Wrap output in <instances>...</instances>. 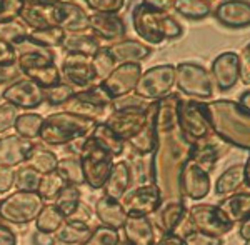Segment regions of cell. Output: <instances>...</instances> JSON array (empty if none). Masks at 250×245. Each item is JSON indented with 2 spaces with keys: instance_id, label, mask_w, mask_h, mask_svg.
Masks as SVG:
<instances>
[{
  "instance_id": "91938a15",
  "label": "cell",
  "mask_w": 250,
  "mask_h": 245,
  "mask_svg": "<svg viewBox=\"0 0 250 245\" xmlns=\"http://www.w3.org/2000/svg\"><path fill=\"white\" fill-rule=\"evenodd\" d=\"M240 235H242V239H244L245 242H249V239H250V219H249V217L242 220Z\"/></svg>"
},
{
  "instance_id": "277c9868",
  "label": "cell",
  "mask_w": 250,
  "mask_h": 245,
  "mask_svg": "<svg viewBox=\"0 0 250 245\" xmlns=\"http://www.w3.org/2000/svg\"><path fill=\"white\" fill-rule=\"evenodd\" d=\"M83 182L92 188H102L112 172V155L88 137L79 154Z\"/></svg>"
},
{
  "instance_id": "c3c4849f",
  "label": "cell",
  "mask_w": 250,
  "mask_h": 245,
  "mask_svg": "<svg viewBox=\"0 0 250 245\" xmlns=\"http://www.w3.org/2000/svg\"><path fill=\"white\" fill-rule=\"evenodd\" d=\"M87 5L94 9L97 14H117L127 5V2L124 0H87Z\"/></svg>"
},
{
  "instance_id": "44dd1931",
  "label": "cell",
  "mask_w": 250,
  "mask_h": 245,
  "mask_svg": "<svg viewBox=\"0 0 250 245\" xmlns=\"http://www.w3.org/2000/svg\"><path fill=\"white\" fill-rule=\"evenodd\" d=\"M155 114H157V102L152 105H147V120H145L144 127L132 137L130 142L132 148L140 155H148L150 152H154L157 145V130H155Z\"/></svg>"
},
{
  "instance_id": "5bb4252c",
  "label": "cell",
  "mask_w": 250,
  "mask_h": 245,
  "mask_svg": "<svg viewBox=\"0 0 250 245\" xmlns=\"http://www.w3.org/2000/svg\"><path fill=\"white\" fill-rule=\"evenodd\" d=\"M188 217H190L195 230L207 235L219 237V239L222 235L229 234L233 227L232 224L222 219L213 205H193L188 210Z\"/></svg>"
},
{
  "instance_id": "4316f807",
  "label": "cell",
  "mask_w": 250,
  "mask_h": 245,
  "mask_svg": "<svg viewBox=\"0 0 250 245\" xmlns=\"http://www.w3.org/2000/svg\"><path fill=\"white\" fill-rule=\"evenodd\" d=\"M215 208L225 222L232 224V225L235 222H242L250 214V194L245 192V194L230 195L229 199L222 200Z\"/></svg>"
},
{
  "instance_id": "bcb514c9",
  "label": "cell",
  "mask_w": 250,
  "mask_h": 245,
  "mask_svg": "<svg viewBox=\"0 0 250 245\" xmlns=\"http://www.w3.org/2000/svg\"><path fill=\"white\" fill-rule=\"evenodd\" d=\"M119 240H120L119 232L102 225V227L94 228L92 234L88 235V239L80 245H117Z\"/></svg>"
},
{
  "instance_id": "30bf717a",
  "label": "cell",
  "mask_w": 250,
  "mask_h": 245,
  "mask_svg": "<svg viewBox=\"0 0 250 245\" xmlns=\"http://www.w3.org/2000/svg\"><path fill=\"white\" fill-rule=\"evenodd\" d=\"M145 120H147V107L119 108V110H112L105 125L124 142L134 137L144 127Z\"/></svg>"
},
{
  "instance_id": "83f0119b",
  "label": "cell",
  "mask_w": 250,
  "mask_h": 245,
  "mask_svg": "<svg viewBox=\"0 0 250 245\" xmlns=\"http://www.w3.org/2000/svg\"><path fill=\"white\" fill-rule=\"evenodd\" d=\"M95 214L99 220L104 224V227L112 228L119 232L124 227V222L127 219V214L124 212L119 200L108 199V197H100L95 204Z\"/></svg>"
},
{
  "instance_id": "4fadbf2b",
  "label": "cell",
  "mask_w": 250,
  "mask_h": 245,
  "mask_svg": "<svg viewBox=\"0 0 250 245\" xmlns=\"http://www.w3.org/2000/svg\"><path fill=\"white\" fill-rule=\"evenodd\" d=\"M210 190V179L208 174L197 167L190 159L185 160L179 174V192L188 199H204Z\"/></svg>"
},
{
  "instance_id": "2e32d148",
  "label": "cell",
  "mask_w": 250,
  "mask_h": 245,
  "mask_svg": "<svg viewBox=\"0 0 250 245\" xmlns=\"http://www.w3.org/2000/svg\"><path fill=\"white\" fill-rule=\"evenodd\" d=\"M55 23L65 34L88 30L87 14L74 2H55Z\"/></svg>"
},
{
  "instance_id": "f907efd6",
  "label": "cell",
  "mask_w": 250,
  "mask_h": 245,
  "mask_svg": "<svg viewBox=\"0 0 250 245\" xmlns=\"http://www.w3.org/2000/svg\"><path fill=\"white\" fill-rule=\"evenodd\" d=\"M182 240L185 242V245H222V239H219V237L202 234V232H199V230L190 232V234L187 237H184Z\"/></svg>"
},
{
  "instance_id": "d590c367",
  "label": "cell",
  "mask_w": 250,
  "mask_h": 245,
  "mask_svg": "<svg viewBox=\"0 0 250 245\" xmlns=\"http://www.w3.org/2000/svg\"><path fill=\"white\" fill-rule=\"evenodd\" d=\"M55 172L62 177L67 185H80V184H83V175H82V167H80L79 155L70 154V155H67V157L60 159L57 162Z\"/></svg>"
},
{
  "instance_id": "74e56055",
  "label": "cell",
  "mask_w": 250,
  "mask_h": 245,
  "mask_svg": "<svg viewBox=\"0 0 250 245\" xmlns=\"http://www.w3.org/2000/svg\"><path fill=\"white\" fill-rule=\"evenodd\" d=\"M65 222V217L55 208V205H43L42 210L39 212L37 219H35V227L39 232L43 234H54L57 232V228Z\"/></svg>"
},
{
  "instance_id": "7a4b0ae2",
  "label": "cell",
  "mask_w": 250,
  "mask_h": 245,
  "mask_svg": "<svg viewBox=\"0 0 250 245\" xmlns=\"http://www.w3.org/2000/svg\"><path fill=\"white\" fill-rule=\"evenodd\" d=\"M135 32L150 43H160L182 35V27L167 12L157 10L147 2H140L134 10Z\"/></svg>"
},
{
  "instance_id": "ac0fdd59",
  "label": "cell",
  "mask_w": 250,
  "mask_h": 245,
  "mask_svg": "<svg viewBox=\"0 0 250 245\" xmlns=\"http://www.w3.org/2000/svg\"><path fill=\"white\" fill-rule=\"evenodd\" d=\"M34 143L27 139L15 135H5L0 139V167H17L25 163L27 155L32 150Z\"/></svg>"
},
{
  "instance_id": "680465c9",
  "label": "cell",
  "mask_w": 250,
  "mask_h": 245,
  "mask_svg": "<svg viewBox=\"0 0 250 245\" xmlns=\"http://www.w3.org/2000/svg\"><path fill=\"white\" fill-rule=\"evenodd\" d=\"M157 245H185V242L180 237L170 234V235H162V239L159 240Z\"/></svg>"
},
{
  "instance_id": "e0dca14e",
  "label": "cell",
  "mask_w": 250,
  "mask_h": 245,
  "mask_svg": "<svg viewBox=\"0 0 250 245\" xmlns=\"http://www.w3.org/2000/svg\"><path fill=\"white\" fill-rule=\"evenodd\" d=\"M62 74L70 82V85H79L83 88L92 87V83L95 80L90 57H83V55L77 54L67 55L62 63Z\"/></svg>"
},
{
  "instance_id": "8d00e7d4",
  "label": "cell",
  "mask_w": 250,
  "mask_h": 245,
  "mask_svg": "<svg viewBox=\"0 0 250 245\" xmlns=\"http://www.w3.org/2000/svg\"><path fill=\"white\" fill-rule=\"evenodd\" d=\"M42 123H43L42 115L27 112V114H19V117L14 123V128H15V132H17L19 137L27 139V140H34L39 137Z\"/></svg>"
},
{
  "instance_id": "f5cc1de1",
  "label": "cell",
  "mask_w": 250,
  "mask_h": 245,
  "mask_svg": "<svg viewBox=\"0 0 250 245\" xmlns=\"http://www.w3.org/2000/svg\"><path fill=\"white\" fill-rule=\"evenodd\" d=\"M239 79H242V82L245 85L250 83V47L249 43L244 47L240 57H239Z\"/></svg>"
},
{
  "instance_id": "816d5d0a",
  "label": "cell",
  "mask_w": 250,
  "mask_h": 245,
  "mask_svg": "<svg viewBox=\"0 0 250 245\" xmlns=\"http://www.w3.org/2000/svg\"><path fill=\"white\" fill-rule=\"evenodd\" d=\"M20 69L17 65V62L14 63H7V65H0V85H7V83H14L17 82L20 77Z\"/></svg>"
},
{
  "instance_id": "681fc988",
  "label": "cell",
  "mask_w": 250,
  "mask_h": 245,
  "mask_svg": "<svg viewBox=\"0 0 250 245\" xmlns=\"http://www.w3.org/2000/svg\"><path fill=\"white\" fill-rule=\"evenodd\" d=\"M17 117H19V108L12 105V103L3 102L0 105V132H5L10 127H14Z\"/></svg>"
},
{
  "instance_id": "cb8c5ba5",
  "label": "cell",
  "mask_w": 250,
  "mask_h": 245,
  "mask_svg": "<svg viewBox=\"0 0 250 245\" xmlns=\"http://www.w3.org/2000/svg\"><path fill=\"white\" fill-rule=\"evenodd\" d=\"M105 49L110 54V57L114 59V62L120 63V65L122 63H137L139 60L148 57L152 52L150 47H147L145 43L130 39L120 40V42H117L110 47H105Z\"/></svg>"
},
{
  "instance_id": "7c38bea8",
  "label": "cell",
  "mask_w": 250,
  "mask_h": 245,
  "mask_svg": "<svg viewBox=\"0 0 250 245\" xmlns=\"http://www.w3.org/2000/svg\"><path fill=\"white\" fill-rule=\"evenodd\" d=\"M2 99L20 108H37L45 100L43 88L29 79H19L2 92Z\"/></svg>"
},
{
  "instance_id": "7402d4cb",
  "label": "cell",
  "mask_w": 250,
  "mask_h": 245,
  "mask_svg": "<svg viewBox=\"0 0 250 245\" xmlns=\"http://www.w3.org/2000/svg\"><path fill=\"white\" fill-rule=\"evenodd\" d=\"M185 214H187V208L182 204V200H167L165 204H160V207L154 212V222L164 235H170Z\"/></svg>"
},
{
  "instance_id": "9a60e30c",
  "label": "cell",
  "mask_w": 250,
  "mask_h": 245,
  "mask_svg": "<svg viewBox=\"0 0 250 245\" xmlns=\"http://www.w3.org/2000/svg\"><path fill=\"white\" fill-rule=\"evenodd\" d=\"M17 17L22 19L25 25L32 27L34 30L57 27V23H55V2H40V0L22 2Z\"/></svg>"
},
{
  "instance_id": "d6a6232c",
  "label": "cell",
  "mask_w": 250,
  "mask_h": 245,
  "mask_svg": "<svg viewBox=\"0 0 250 245\" xmlns=\"http://www.w3.org/2000/svg\"><path fill=\"white\" fill-rule=\"evenodd\" d=\"M90 139L94 140L100 148H104L105 152H108L112 157H119V155H122L124 142L117 137V135L105 125V123H97L94 132L90 134Z\"/></svg>"
},
{
  "instance_id": "f6af8a7d",
  "label": "cell",
  "mask_w": 250,
  "mask_h": 245,
  "mask_svg": "<svg viewBox=\"0 0 250 245\" xmlns=\"http://www.w3.org/2000/svg\"><path fill=\"white\" fill-rule=\"evenodd\" d=\"M74 97H77L79 100H82V102H85V103H90V105L102 107V108H105L107 105H112V102H114L110 95H108L100 85H92L82 92H75Z\"/></svg>"
},
{
  "instance_id": "8992f818",
  "label": "cell",
  "mask_w": 250,
  "mask_h": 245,
  "mask_svg": "<svg viewBox=\"0 0 250 245\" xmlns=\"http://www.w3.org/2000/svg\"><path fill=\"white\" fill-rule=\"evenodd\" d=\"M173 83H175V65L165 63V65L152 67L144 75H140L134 90L137 97L154 100L165 97Z\"/></svg>"
},
{
  "instance_id": "1f68e13d",
  "label": "cell",
  "mask_w": 250,
  "mask_h": 245,
  "mask_svg": "<svg viewBox=\"0 0 250 245\" xmlns=\"http://www.w3.org/2000/svg\"><path fill=\"white\" fill-rule=\"evenodd\" d=\"M57 162H59V159L54 152L47 150V148L42 145H34L32 150L29 152V155H27L25 167L34 168L40 175H45V174H50V172H55Z\"/></svg>"
},
{
  "instance_id": "9c48e42d",
  "label": "cell",
  "mask_w": 250,
  "mask_h": 245,
  "mask_svg": "<svg viewBox=\"0 0 250 245\" xmlns=\"http://www.w3.org/2000/svg\"><path fill=\"white\" fill-rule=\"evenodd\" d=\"M119 202L127 215L147 217L148 214H154L160 207L162 195L154 184H147V185L134 188L132 192L125 194Z\"/></svg>"
},
{
  "instance_id": "8fae6325",
  "label": "cell",
  "mask_w": 250,
  "mask_h": 245,
  "mask_svg": "<svg viewBox=\"0 0 250 245\" xmlns=\"http://www.w3.org/2000/svg\"><path fill=\"white\" fill-rule=\"evenodd\" d=\"M140 75H142L140 63H122V65L115 67L114 72L99 85L110 95L112 100H115L130 94L139 82Z\"/></svg>"
},
{
  "instance_id": "b9f144b4",
  "label": "cell",
  "mask_w": 250,
  "mask_h": 245,
  "mask_svg": "<svg viewBox=\"0 0 250 245\" xmlns=\"http://www.w3.org/2000/svg\"><path fill=\"white\" fill-rule=\"evenodd\" d=\"M65 185L67 184L63 182V179L57 172H50V174L42 175L37 194L45 200H55V197L60 194V190Z\"/></svg>"
},
{
  "instance_id": "6125c7cd",
  "label": "cell",
  "mask_w": 250,
  "mask_h": 245,
  "mask_svg": "<svg viewBox=\"0 0 250 245\" xmlns=\"http://www.w3.org/2000/svg\"><path fill=\"white\" fill-rule=\"evenodd\" d=\"M117 245H128V244L125 242V240H124V242H122V240H119V244H117Z\"/></svg>"
},
{
  "instance_id": "5b68a950",
  "label": "cell",
  "mask_w": 250,
  "mask_h": 245,
  "mask_svg": "<svg viewBox=\"0 0 250 245\" xmlns=\"http://www.w3.org/2000/svg\"><path fill=\"white\" fill-rule=\"evenodd\" d=\"M43 207V199L35 192H14L0 200V219L22 225L37 219Z\"/></svg>"
},
{
  "instance_id": "484cf974",
  "label": "cell",
  "mask_w": 250,
  "mask_h": 245,
  "mask_svg": "<svg viewBox=\"0 0 250 245\" xmlns=\"http://www.w3.org/2000/svg\"><path fill=\"white\" fill-rule=\"evenodd\" d=\"M132 168L128 165V162H119L112 167V172L108 175L107 182L104 184V197L108 199L120 200L127 194L128 187L132 184Z\"/></svg>"
},
{
  "instance_id": "e575fe53",
  "label": "cell",
  "mask_w": 250,
  "mask_h": 245,
  "mask_svg": "<svg viewBox=\"0 0 250 245\" xmlns=\"http://www.w3.org/2000/svg\"><path fill=\"white\" fill-rule=\"evenodd\" d=\"M80 197H82V194H80L77 185H65L60 190V194L55 197L54 205L65 219H70L75 214V210L79 208L80 204H82Z\"/></svg>"
},
{
  "instance_id": "f546056e",
  "label": "cell",
  "mask_w": 250,
  "mask_h": 245,
  "mask_svg": "<svg viewBox=\"0 0 250 245\" xmlns=\"http://www.w3.org/2000/svg\"><path fill=\"white\" fill-rule=\"evenodd\" d=\"M219 157V150H217L213 140L207 139H199L197 142L190 143V150H188V159L195 163L197 167H200L204 172H212L213 165Z\"/></svg>"
},
{
  "instance_id": "be15d7a7",
  "label": "cell",
  "mask_w": 250,
  "mask_h": 245,
  "mask_svg": "<svg viewBox=\"0 0 250 245\" xmlns=\"http://www.w3.org/2000/svg\"><path fill=\"white\" fill-rule=\"evenodd\" d=\"M3 103V99H2V95H0V105H2Z\"/></svg>"
},
{
  "instance_id": "836d02e7",
  "label": "cell",
  "mask_w": 250,
  "mask_h": 245,
  "mask_svg": "<svg viewBox=\"0 0 250 245\" xmlns=\"http://www.w3.org/2000/svg\"><path fill=\"white\" fill-rule=\"evenodd\" d=\"M92 234L90 227L87 225V224L83 222H77V220H65V222L62 224L57 232H55V235H57V240L63 244H82L85 242L88 239V235Z\"/></svg>"
},
{
  "instance_id": "603a6c76",
  "label": "cell",
  "mask_w": 250,
  "mask_h": 245,
  "mask_svg": "<svg viewBox=\"0 0 250 245\" xmlns=\"http://www.w3.org/2000/svg\"><path fill=\"white\" fill-rule=\"evenodd\" d=\"M88 29L92 34L107 40H119L125 35V23L115 14H95L88 17Z\"/></svg>"
},
{
  "instance_id": "ab89813d",
  "label": "cell",
  "mask_w": 250,
  "mask_h": 245,
  "mask_svg": "<svg viewBox=\"0 0 250 245\" xmlns=\"http://www.w3.org/2000/svg\"><path fill=\"white\" fill-rule=\"evenodd\" d=\"M0 39L15 47L29 39V32H27V27L22 22H19L17 19L3 20V22H0Z\"/></svg>"
},
{
  "instance_id": "ee69618b",
  "label": "cell",
  "mask_w": 250,
  "mask_h": 245,
  "mask_svg": "<svg viewBox=\"0 0 250 245\" xmlns=\"http://www.w3.org/2000/svg\"><path fill=\"white\" fill-rule=\"evenodd\" d=\"M40 179H42V175H40L39 172H35L34 168L22 167L15 172L14 185L17 187V190L20 192H35V194H37Z\"/></svg>"
},
{
  "instance_id": "d6986e66",
  "label": "cell",
  "mask_w": 250,
  "mask_h": 245,
  "mask_svg": "<svg viewBox=\"0 0 250 245\" xmlns=\"http://www.w3.org/2000/svg\"><path fill=\"white\" fill-rule=\"evenodd\" d=\"M212 74L220 90H229L239 80V55L233 52H224L212 63Z\"/></svg>"
},
{
  "instance_id": "db71d44e",
  "label": "cell",
  "mask_w": 250,
  "mask_h": 245,
  "mask_svg": "<svg viewBox=\"0 0 250 245\" xmlns=\"http://www.w3.org/2000/svg\"><path fill=\"white\" fill-rule=\"evenodd\" d=\"M15 170L9 167H0V194H5L14 187Z\"/></svg>"
},
{
  "instance_id": "60d3db41",
  "label": "cell",
  "mask_w": 250,
  "mask_h": 245,
  "mask_svg": "<svg viewBox=\"0 0 250 245\" xmlns=\"http://www.w3.org/2000/svg\"><path fill=\"white\" fill-rule=\"evenodd\" d=\"M65 32L59 27H50V29H42V30H34L32 34H29V40L32 43L43 49H54V47H60L63 40Z\"/></svg>"
},
{
  "instance_id": "11a10c76",
  "label": "cell",
  "mask_w": 250,
  "mask_h": 245,
  "mask_svg": "<svg viewBox=\"0 0 250 245\" xmlns=\"http://www.w3.org/2000/svg\"><path fill=\"white\" fill-rule=\"evenodd\" d=\"M15 59H17V54H15V49L7 43L5 40L0 39V65H7V63H14Z\"/></svg>"
},
{
  "instance_id": "f35d334b",
  "label": "cell",
  "mask_w": 250,
  "mask_h": 245,
  "mask_svg": "<svg viewBox=\"0 0 250 245\" xmlns=\"http://www.w3.org/2000/svg\"><path fill=\"white\" fill-rule=\"evenodd\" d=\"M172 7L180 15L190 20H200L210 14V3L202 0H177L172 2Z\"/></svg>"
},
{
  "instance_id": "d4e9b609",
  "label": "cell",
  "mask_w": 250,
  "mask_h": 245,
  "mask_svg": "<svg viewBox=\"0 0 250 245\" xmlns=\"http://www.w3.org/2000/svg\"><path fill=\"white\" fill-rule=\"evenodd\" d=\"M215 19L230 29H242L250 23L249 2H222L215 10Z\"/></svg>"
},
{
  "instance_id": "7dc6e473",
  "label": "cell",
  "mask_w": 250,
  "mask_h": 245,
  "mask_svg": "<svg viewBox=\"0 0 250 245\" xmlns=\"http://www.w3.org/2000/svg\"><path fill=\"white\" fill-rule=\"evenodd\" d=\"M74 94H75L74 87L68 85V83H57V85L43 90L45 100L50 105H63Z\"/></svg>"
},
{
  "instance_id": "6f0895ef",
  "label": "cell",
  "mask_w": 250,
  "mask_h": 245,
  "mask_svg": "<svg viewBox=\"0 0 250 245\" xmlns=\"http://www.w3.org/2000/svg\"><path fill=\"white\" fill-rule=\"evenodd\" d=\"M32 242H34V245H54L55 237L52 234H43V232L37 230L32 237Z\"/></svg>"
},
{
  "instance_id": "ffe728a7",
  "label": "cell",
  "mask_w": 250,
  "mask_h": 245,
  "mask_svg": "<svg viewBox=\"0 0 250 245\" xmlns=\"http://www.w3.org/2000/svg\"><path fill=\"white\" fill-rule=\"evenodd\" d=\"M124 237L128 245H154V225L147 217L127 215L124 222Z\"/></svg>"
},
{
  "instance_id": "6da1fadb",
  "label": "cell",
  "mask_w": 250,
  "mask_h": 245,
  "mask_svg": "<svg viewBox=\"0 0 250 245\" xmlns=\"http://www.w3.org/2000/svg\"><path fill=\"white\" fill-rule=\"evenodd\" d=\"M97 123V120L59 112L43 119L39 139L47 145H65L80 139H88Z\"/></svg>"
},
{
  "instance_id": "52a82bcc",
  "label": "cell",
  "mask_w": 250,
  "mask_h": 245,
  "mask_svg": "<svg viewBox=\"0 0 250 245\" xmlns=\"http://www.w3.org/2000/svg\"><path fill=\"white\" fill-rule=\"evenodd\" d=\"M175 82L177 87L184 94L197 99L212 97V79L202 65L193 62H182L175 67Z\"/></svg>"
},
{
  "instance_id": "ba28073f",
  "label": "cell",
  "mask_w": 250,
  "mask_h": 245,
  "mask_svg": "<svg viewBox=\"0 0 250 245\" xmlns=\"http://www.w3.org/2000/svg\"><path fill=\"white\" fill-rule=\"evenodd\" d=\"M177 125L188 139H204L212 128L207 105L199 102L180 100L177 105Z\"/></svg>"
},
{
  "instance_id": "7bdbcfd3",
  "label": "cell",
  "mask_w": 250,
  "mask_h": 245,
  "mask_svg": "<svg viewBox=\"0 0 250 245\" xmlns=\"http://www.w3.org/2000/svg\"><path fill=\"white\" fill-rule=\"evenodd\" d=\"M90 63H92V70H94V74H95V80L99 79L100 82L105 80L117 67V63L114 62V59L110 57V54L107 52L105 47H102V49L90 59Z\"/></svg>"
},
{
  "instance_id": "4dcf8cb0",
  "label": "cell",
  "mask_w": 250,
  "mask_h": 245,
  "mask_svg": "<svg viewBox=\"0 0 250 245\" xmlns=\"http://www.w3.org/2000/svg\"><path fill=\"white\" fill-rule=\"evenodd\" d=\"M242 184L249 187V162L245 165H235L230 167L222 174L215 182V194L225 195L232 194L239 188Z\"/></svg>"
},
{
  "instance_id": "94428289",
  "label": "cell",
  "mask_w": 250,
  "mask_h": 245,
  "mask_svg": "<svg viewBox=\"0 0 250 245\" xmlns=\"http://www.w3.org/2000/svg\"><path fill=\"white\" fill-rule=\"evenodd\" d=\"M249 99H250V92H249V90H245V92H244V95L240 97V103H239V107H240L244 112H247V114H249Z\"/></svg>"
},
{
  "instance_id": "3957f363",
  "label": "cell",
  "mask_w": 250,
  "mask_h": 245,
  "mask_svg": "<svg viewBox=\"0 0 250 245\" xmlns=\"http://www.w3.org/2000/svg\"><path fill=\"white\" fill-rule=\"evenodd\" d=\"M15 62L20 72L43 90L60 83V72L54 63V54L48 49L32 43L30 49L20 50V55Z\"/></svg>"
},
{
  "instance_id": "9f6ffc18",
  "label": "cell",
  "mask_w": 250,
  "mask_h": 245,
  "mask_svg": "<svg viewBox=\"0 0 250 245\" xmlns=\"http://www.w3.org/2000/svg\"><path fill=\"white\" fill-rule=\"evenodd\" d=\"M0 245H17V235L3 224H0Z\"/></svg>"
},
{
  "instance_id": "f1b7e54d",
  "label": "cell",
  "mask_w": 250,
  "mask_h": 245,
  "mask_svg": "<svg viewBox=\"0 0 250 245\" xmlns=\"http://www.w3.org/2000/svg\"><path fill=\"white\" fill-rule=\"evenodd\" d=\"M63 50L70 52V54L83 55V57H94L102 47H100L99 40L94 34H87V32H77V34H65L63 40L60 43Z\"/></svg>"
}]
</instances>
